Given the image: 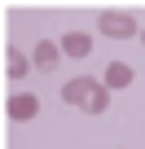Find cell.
<instances>
[{"label": "cell", "mask_w": 145, "mask_h": 149, "mask_svg": "<svg viewBox=\"0 0 145 149\" xmlns=\"http://www.w3.org/2000/svg\"><path fill=\"white\" fill-rule=\"evenodd\" d=\"M97 26H101V35H110V40H127V35H136V22H132L127 13H101Z\"/></svg>", "instance_id": "cell-1"}, {"label": "cell", "mask_w": 145, "mask_h": 149, "mask_svg": "<svg viewBox=\"0 0 145 149\" xmlns=\"http://www.w3.org/2000/svg\"><path fill=\"white\" fill-rule=\"evenodd\" d=\"M5 110H9V118H13V123H27V118H35V114H40V101H35L31 92H18V97H9V105H5Z\"/></svg>", "instance_id": "cell-2"}, {"label": "cell", "mask_w": 145, "mask_h": 149, "mask_svg": "<svg viewBox=\"0 0 145 149\" xmlns=\"http://www.w3.org/2000/svg\"><path fill=\"white\" fill-rule=\"evenodd\" d=\"M62 53H66V57H88V53H92V40H88L84 31H66V35H62Z\"/></svg>", "instance_id": "cell-3"}, {"label": "cell", "mask_w": 145, "mask_h": 149, "mask_svg": "<svg viewBox=\"0 0 145 149\" xmlns=\"http://www.w3.org/2000/svg\"><path fill=\"white\" fill-rule=\"evenodd\" d=\"M92 84H97V79H66L62 101H66V105H84V101H88V92H92Z\"/></svg>", "instance_id": "cell-4"}, {"label": "cell", "mask_w": 145, "mask_h": 149, "mask_svg": "<svg viewBox=\"0 0 145 149\" xmlns=\"http://www.w3.org/2000/svg\"><path fill=\"white\" fill-rule=\"evenodd\" d=\"M57 57H62V44H48V40H40V44H35V53H31V66H40V70H53V66H57Z\"/></svg>", "instance_id": "cell-5"}, {"label": "cell", "mask_w": 145, "mask_h": 149, "mask_svg": "<svg viewBox=\"0 0 145 149\" xmlns=\"http://www.w3.org/2000/svg\"><path fill=\"white\" fill-rule=\"evenodd\" d=\"M132 84V66L127 61H110L106 66V88H127Z\"/></svg>", "instance_id": "cell-6"}, {"label": "cell", "mask_w": 145, "mask_h": 149, "mask_svg": "<svg viewBox=\"0 0 145 149\" xmlns=\"http://www.w3.org/2000/svg\"><path fill=\"white\" fill-rule=\"evenodd\" d=\"M5 70H9V79H27V70H31V61L18 53V48H9L5 53Z\"/></svg>", "instance_id": "cell-7"}, {"label": "cell", "mask_w": 145, "mask_h": 149, "mask_svg": "<svg viewBox=\"0 0 145 149\" xmlns=\"http://www.w3.org/2000/svg\"><path fill=\"white\" fill-rule=\"evenodd\" d=\"M106 105H110V97H106V84H92V92H88L84 110H88V114H106Z\"/></svg>", "instance_id": "cell-8"}, {"label": "cell", "mask_w": 145, "mask_h": 149, "mask_svg": "<svg viewBox=\"0 0 145 149\" xmlns=\"http://www.w3.org/2000/svg\"><path fill=\"white\" fill-rule=\"evenodd\" d=\"M141 40H145V31H141Z\"/></svg>", "instance_id": "cell-9"}]
</instances>
